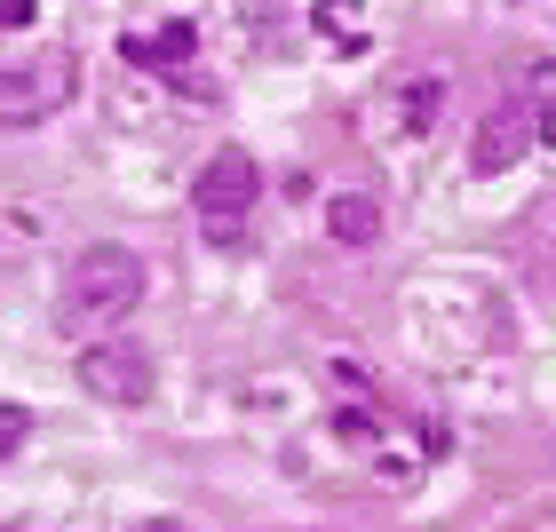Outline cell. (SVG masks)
<instances>
[{
    "mask_svg": "<svg viewBox=\"0 0 556 532\" xmlns=\"http://www.w3.org/2000/svg\"><path fill=\"white\" fill-rule=\"evenodd\" d=\"M136 311H143V255L136 246H88L64 270V294H56L64 334H96V326H119Z\"/></svg>",
    "mask_w": 556,
    "mask_h": 532,
    "instance_id": "cell-1",
    "label": "cell"
},
{
    "mask_svg": "<svg viewBox=\"0 0 556 532\" xmlns=\"http://www.w3.org/2000/svg\"><path fill=\"white\" fill-rule=\"evenodd\" d=\"M255 199H263V175H255V160H247L239 143H223L215 160L199 167V183H191V207H199V223H207L215 239H231Z\"/></svg>",
    "mask_w": 556,
    "mask_h": 532,
    "instance_id": "cell-2",
    "label": "cell"
},
{
    "mask_svg": "<svg viewBox=\"0 0 556 532\" xmlns=\"http://www.w3.org/2000/svg\"><path fill=\"white\" fill-rule=\"evenodd\" d=\"M72 96V56L56 48V56L40 64H0V128H33V119H48Z\"/></svg>",
    "mask_w": 556,
    "mask_h": 532,
    "instance_id": "cell-3",
    "label": "cell"
},
{
    "mask_svg": "<svg viewBox=\"0 0 556 532\" xmlns=\"http://www.w3.org/2000/svg\"><path fill=\"white\" fill-rule=\"evenodd\" d=\"M541 104H493L485 119H477V136H469V175H501V167H517L525 151L541 143Z\"/></svg>",
    "mask_w": 556,
    "mask_h": 532,
    "instance_id": "cell-4",
    "label": "cell"
},
{
    "mask_svg": "<svg viewBox=\"0 0 556 532\" xmlns=\"http://www.w3.org/2000/svg\"><path fill=\"white\" fill-rule=\"evenodd\" d=\"M80 390L104 405H151V358L136 342H88L80 350Z\"/></svg>",
    "mask_w": 556,
    "mask_h": 532,
    "instance_id": "cell-5",
    "label": "cell"
},
{
    "mask_svg": "<svg viewBox=\"0 0 556 532\" xmlns=\"http://www.w3.org/2000/svg\"><path fill=\"white\" fill-rule=\"evenodd\" d=\"M326 239H334V246H374V239H382V199H366V191L326 199Z\"/></svg>",
    "mask_w": 556,
    "mask_h": 532,
    "instance_id": "cell-6",
    "label": "cell"
},
{
    "mask_svg": "<svg viewBox=\"0 0 556 532\" xmlns=\"http://www.w3.org/2000/svg\"><path fill=\"white\" fill-rule=\"evenodd\" d=\"M438 104H445V88H438V80H414L406 96H397V128H406V136H429V128H438Z\"/></svg>",
    "mask_w": 556,
    "mask_h": 532,
    "instance_id": "cell-7",
    "label": "cell"
},
{
    "mask_svg": "<svg viewBox=\"0 0 556 532\" xmlns=\"http://www.w3.org/2000/svg\"><path fill=\"white\" fill-rule=\"evenodd\" d=\"M24 438H33V414H24V405H9V397H0V461H9V453H16Z\"/></svg>",
    "mask_w": 556,
    "mask_h": 532,
    "instance_id": "cell-8",
    "label": "cell"
},
{
    "mask_svg": "<svg viewBox=\"0 0 556 532\" xmlns=\"http://www.w3.org/2000/svg\"><path fill=\"white\" fill-rule=\"evenodd\" d=\"M16 24H33V0H0V33H16Z\"/></svg>",
    "mask_w": 556,
    "mask_h": 532,
    "instance_id": "cell-9",
    "label": "cell"
},
{
    "mask_svg": "<svg viewBox=\"0 0 556 532\" xmlns=\"http://www.w3.org/2000/svg\"><path fill=\"white\" fill-rule=\"evenodd\" d=\"M136 532H184V524H136Z\"/></svg>",
    "mask_w": 556,
    "mask_h": 532,
    "instance_id": "cell-10",
    "label": "cell"
}]
</instances>
